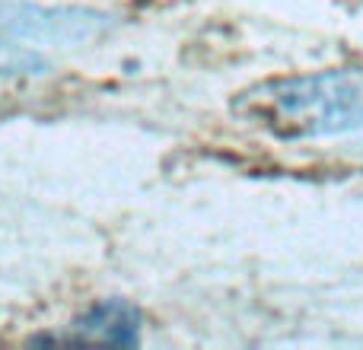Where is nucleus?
I'll return each mask as SVG.
<instances>
[{
    "label": "nucleus",
    "mask_w": 363,
    "mask_h": 350,
    "mask_svg": "<svg viewBox=\"0 0 363 350\" xmlns=\"http://www.w3.org/2000/svg\"><path fill=\"white\" fill-rule=\"evenodd\" d=\"M99 19L93 13H51V10H26V6H13L4 13L0 26L13 35H26V38H83L99 32Z\"/></svg>",
    "instance_id": "7ed1b4c3"
},
{
    "label": "nucleus",
    "mask_w": 363,
    "mask_h": 350,
    "mask_svg": "<svg viewBox=\"0 0 363 350\" xmlns=\"http://www.w3.org/2000/svg\"><path fill=\"white\" fill-rule=\"evenodd\" d=\"M233 108L284 140L363 131V70H319L264 80L242 89Z\"/></svg>",
    "instance_id": "f257e3e1"
},
{
    "label": "nucleus",
    "mask_w": 363,
    "mask_h": 350,
    "mask_svg": "<svg viewBox=\"0 0 363 350\" xmlns=\"http://www.w3.org/2000/svg\"><path fill=\"white\" fill-rule=\"evenodd\" d=\"M48 67L42 55L19 45L16 38L0 35V77H35Z\"/></svg>",
    "instance_id": "20e7f679"
},
{
    "label": "nucleus",
    "mask_w": 363,
    "mask_h": 350,
    "mask_svg": "<svg viewBox=\"0 0 363 350\" xmlns=\"http://www.w3.org/2000/svg\"><path fill=\"white\" fill-rule=\"evenodd\" d=\"M38 341H70V344H140V312L125 300H102L93 303L86 312L61 334H42Z\"/></svg>",
    "instance_id": "f03ea898"
}]
</instances>
